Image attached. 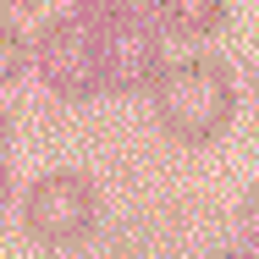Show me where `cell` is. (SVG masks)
Returning a JSON list of instances; mask_svg holds the SVG:
<instances>
[{
    "mask_svg": "<svg viewBox=\"0 0 259 259\" xmlns=\"http://www.w3.org/2000/svg\"><path fill=\"white\" fill-rule=\"evenodd\" d=\"M149 105L165 138L177 144H209L226 133L232 110H237V83L232 66L215 55H188L160 66V77L149 83Z\"/></svg>",
    "mask_w": 259,
    "mask_h": 259,
    "instance_id": "cell-1",
    "label": "cell"
},
{
    "mask_svg": "<svg viewBox=\"0 0 259 259\" xmlns=\"http://www.w3.org/2000/svg\"><path fill=\"white\" fill-rule=\"evenodd\" d=\"M39 83L50 89L55 100H94L105 94V50H100V22L72 11V17H55L39 28Z\"/></svg>",
    "mask_w": 259,
    "mask_h": 259,
    "instance_id": "cell-2",
    "label": "cell"
},
{
    "mask_svg": "<svg viewBox=\"0 0 259 259\" xmlns=\"http://www.w3.org/2000/svg\"><path fill=\"white\" fill-rule=\"evenodd\" d=\"M100 188L83 171H50L22 193V232L45 248H72L94 232Z\"/></svg>",
    "mask_w": 259,
    "mask_h": 259,
    "instance_id": "cell-3",
    "label": "cell"
},
{
    "mask_svg": "<svg viewBox=\"0 0 259 259\" xmlns=\"http://www.w3.org/2000/svg\"><path fill=\"white\" fill-rule=\"evenodd\" d=\"M100 50H105V94H138L165 66V33L155 17L121 11L100 22Z\"/></svg>",
    "mask_w": 259,
    "mask_h": 259,
    "instance_id": "cell-4",
    "label": "cell"
},
{
    "mask_svg": "<svg viewBox=\"0 0 259 259\" xmlns=\"http://www.w3.org/2000/svg\"><path fill=\"white\" fill-rule=\"evenodd\" d=\"M149 17L171 39H209L226 22V0H149Z\"/></svg>",
    "mask_w": 259,
    "mask_h": 259,
    "instance_id": "cell-5",
    "label": "cell"
},
{
    "mask_svg": "<svg viewBox=\"0 0 259 259\" xmlns=\"http://www.w3.org/2000/svg\"><path fill=\"white\" fill-rule=\"evenodd\" d=\"M28 61H33L28 39H22L11 22H0V89H6V83H17V77L28 72Z\"/></svg>",
    "mask_w": 259,
    "mask_h": 259,
    "instance_id": "cell-6",
    "label": "cell"
},
{
    "mask_svg": "<svg viewBox=\"0 0 259 259\" xmlns=\"http://www.w3.org/2000/svg\"><path fill=\"white\" fill-rule=\"evenodd\" d=\"M237 237L248 254H259V188H248V199L237 204Z\"/></svg>",
    "mask_w": 259,
    "mask_h": 259,
    "instance_id": "cell-7",
    "label": "cell"
},
{
    "mask_svg": "<svg viewBox=\"0 0 259 259\" xmlns=\"http://www.w3.org/2000/svg\"><path fill=\"white\" fill-rule=\"evenodd\" d=\"M144 0H72V11H83V17H94V22H105V17H121V11H138Z\"/></svg>",
    "mask_w": 259,
    "mask_h": 259,
    "instance_id": "cell-8",
    "label": "cell"
},
{
    "mask_svg": "<svg viewBox=\"0 0 259 259\" xmlns=\"http://www.w3.org/2000/svg\"><path fill=\"white\" fill-rule=\"evenodd\" d=\"M11 199V171H6V155H0V204Z\"/></svg>",
    "mask_w": 259,
    "mask_h": 259,
    "instance_id": "cell-9",
    "label": "cell"
},
{
    "mask_svg": "<svg viewBox=\"0 0 259 259\" xmlns=\"http://www.w3.org/2000/svg\"><path fill=\"white\" fill-rule=\"evenodd\" d=\"M6 144H11V121H6V110H0V155H6Z\"/></svg>",
    "mask_w": 259,
    "mask_h": 259,
    "instance_id": "cell-10",
    "label": "cell"
},
{
    "mask_svg": "<svg viewBox=\"0 0 259 259\" xmlns=\"http://www.w3.org/2000/svg\"><path fill=\"white\" fill-rule=\"evenodd\" d=\"M0 6H6V11H33L39 0H0Z\"/></svg>",
    "mask_w": 259,
    "mask_h": 259,
    "instance_id": "cell-11",
    "label": "cell"
},
{
    "mask_svg": "<svg viewBox=\"0 0 259 259\" xmlns=\"http://www.w3.org/2000/svg\"><path fill=\"white\" fill-rule=\"evenodd\" d=\"M248 89H254V105H259V61H254V72H248Z\"/></svg>",
    "mask_w": 259,
    "mask_h": 259,
    "instance_id": "cell-12",
    "label": "cell"
}]
</instances>
